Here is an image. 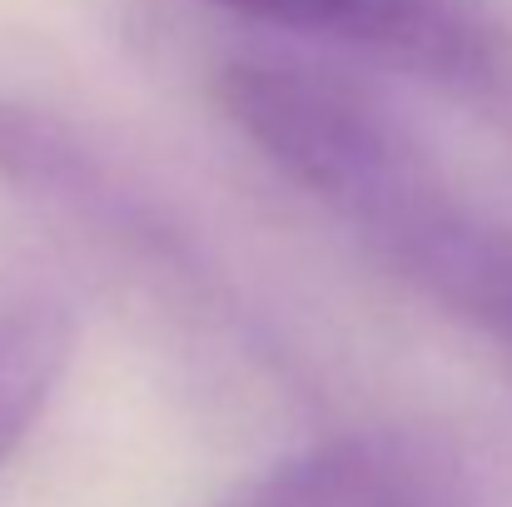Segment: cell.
<instances>
[{"label":"cell","mask_w":512,"mask_h":507,"mask_svg":"<svg viewBox=\"0 0 512 507\" xmlns=\"http://www.w3.org/2000/svg\"><path fill=\"white\" fill-rule=\"evenodd\" d=\"M229 125L348 224L398 279L512 353V214L483 204L393 110L339 75L234 60L214 80Z\"/></svg>","instance_id":"1"},{"label":"cell","mask_w":512,"mask_h":507,"mask_svg":"<svg viewBox=\"0 0 512 507\" xmlns=\"http://www.w3.org/2000/svg\"><path fill=\"white\" fill-rule=\"evenodd\" d=\"M393 65L512 145V25L493 0H204Z\"/></svg>","instance_id":"2"},{"label":"cell","mask_w":512,"mask_h":507,"mask_svg":"<svg viewBox=\"0 0 512 507\" xmlns=\"http://www.w3.org/2000/svg\"><path fill=\"white\" fill-rule=\"evenodd\" d=\"M214 507H463L458 468L408 433H353L299 453Z\"/></svg>","instance_id":"3"},{"label":"cell","mask_w":512,"mask_h":507,"mask_svg":"<svg viewBox=\"0 0 512 507\" xmlns=\"http://www.w3.org/2000/svg\"><path fill=\"white\" fill-rule=\"evenodd\" d=\"M70 363V319L60 309L0 314V463L30 433Z\"/></svg>","instance_id":"4"}]
</instances>
